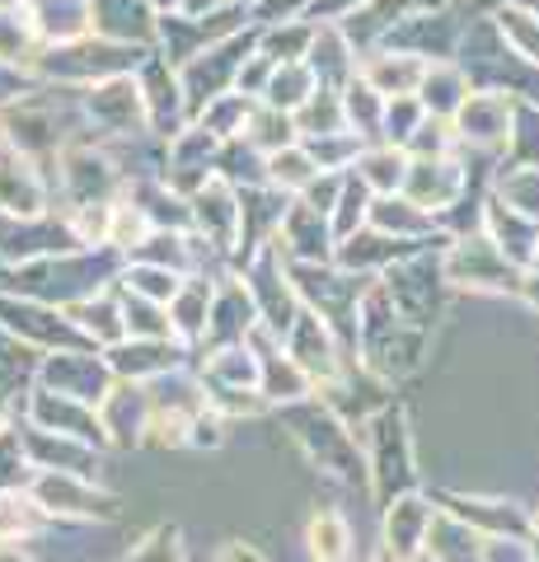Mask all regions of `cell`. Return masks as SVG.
Wrapping results in <instances>:
<instances>
[{
	"label": "cell",
	"mask_w": 539,
	"mask_h": 562,
	"mask_svg": "<svg viewBox=\"0 0 539 562\" xmlns=\"http://www.w3.org/2000/svg\"><path fill=\"white\" fill-rule=\"evenodd\" d=\"M507 103L502 99H469L460 103V127L464 136H479V140H493V136H507Z\"/></svg>",
	"instance_id": "1"
},
{
	"label": "cell",
	"mask_w": 539,
	"mask_h": 562,
	"mask_svg": "<svg viewBox=\"0 0 539 562\" xmlns=\"http://www.w3.org/2000/svg\"><path fill=\"white\" fill-rule=\"evenodd\" d=\"M347 520L338 512H319L310 520V549H315L319 562H343L347 558Z\"/></svg>",
	"instance_id": "2"
},
{
	"label": "cell",
	"mask_w": 539,
	"mask_h": 562,
	"mask_svg": "<svg viewBox=\"0 0 539 562\" xmlns=\"http://www.w3.org/2000/svg\"><path fill=\"white\" fill-rule=\"evenodd\" d=\"M367 80L375 85L380 94H398V99H404L408 85L423 80V66H417V61H375V66H367Z\"/></svg>",
	"instance_id": "3"
},
{
	"label": "cell",
	"mask_w": 539,
	"mask_h": 562,
	"mask_svg": "<svg viewBox=\"0 0 539 562\" xmlns=\"http://www.w3.org/2000/svg\"><path fill=\"white\" fill-rule=\"evenodd\" d=\"M413 506H417V502H398V506H394V516H390V543L398 539V558L417 553V539H423V520H427V512H417V516H413Z\"/></svg>",
	"instance_id": "4"
},
{
	"label": "cell",
	"mask_w": 539,
	"mask_h": 562,
	"mask_svg": "<svg viewBox=\"0 0 539 562\" xmlns=\"http://www.w3.org/2000/svg\"><path fill=\"white\" fill-rule=\"evenodd\" d=\"M272 179L291 183V188H305L310 179H315V160L295 146H282V150H272Z\"/></svg>",
	"instance_id": "5"
},
{
	"label": "cell",
	"mask_w": 539,
	"mask_h": 562,
	"mask_svg": "<svg viewBox=\"0 0 539 562\" xmlns=\"http://www.w3.org/2000/svg\"><path fill=\"white\" fill-rule=\"evenodd\" d=\"M502 33H512V38L520 43V52H526L530 61H539V24H530V14L502 10Z\"/></svg>",
	"instance_id": "6"
},
{
	"label": "cell",
	"mask_w": 539,
	"mask_h": 562,
	"mask_svg": "<svg viewBox=\"0 0 539 562\" xmlns=\"http://www.w3.org/2000/svg\"><path fill=\"white\" fill-rule=\"evenodd\" d=\"M367 179L375 188H398L404 183V155H394V150H380L367 160Z\"/></svg>",
	"instance_id": "7"
}]
</instances>
